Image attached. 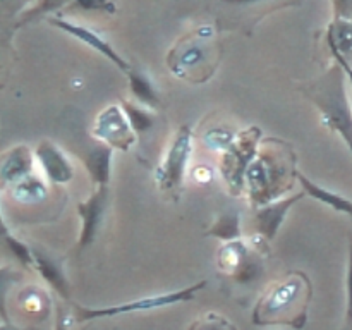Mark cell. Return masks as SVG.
Wrapping results in <instances>:
<instances>
[{
  "mask_svg": "<svg viewBox=\"0 0 352 330\" xmlns=\"http://www.w3.org/2000/svg\"><path fill=\"white\" fill-rule=\"evenodd\" d=\"M272 143L274 148H270V140L261 141L260 151L246 172L244 191L254 208L280 199L292 188V179L298 174L291 144L275 138H272Z\"/></svg>",
  "mask_w": 352,
  "mask_h": 330,
  "instance_id": "1",
  "label": "cell"
},
{
  "mask_svg": "<svg viewBox=\"0 0 352 330\" xmlns=\"http://www.w3.org/2000/svg\"><path fill=\"white\" fill-rule=\"evenodd\" d=\"M311 298L313 284L309 277L305 272L294 270L261 294L251 320L258 327L285 325L301 330L308 322Z\"/></svg>",
  "mask_w": 352,
  "mask_h": 330,
  "instance_id": "2",
  "label": "cell"
},
{
  "mask_svg": "<svg viewBox=\"0 0 352 330\" xmlns=\"http://www.w3.org/2000/svg\"><path fill=\"white\" fill-rule=\"evenodd\" d=\"M220 64V47L215 40V30L198 28L186 34L168 52L167 65L175 78L191 85L206 82Z\"/></svg>",
  "mask_w": 352,
  "mask_h": 330,
  "instance_id": "3",
  "label": "cell"
},
{
  "mask_svg": "<svg viewBox=\"0 0 352 330\" xmlns=\"http://www.w3.org/2000/svg\"><path fill=\"white\" fill-rule=\"evenodd\" d=\"M306 98L320 112V122L339 134L352 155V107L346 91V72L339 64L305 88Z\"/></svg>",
  "mask_w": 352,
  "mask_h": 330,
  "instance_id": "4",
  "label": "cell"
},
{
  "mask_svg": "<svg viewBox=\"0 0 352 330\" xmlns=\"http://www.w3.org/2000/svg\"><path fill=\"white\" fill-rule=\"evenodd\" d=\"M208 285V280H199L196 284L188 285L179 291L165 292V294L157 296H144V298L133 299V301L119 302V305L112 306H100V308H89V306L74 305V322L86 323L93 322V320L102 318H113V316L131 315V313H143V311H153V309L168 308V306L184 305V302L192 301L201 289Z\"/></svg>",
  "mask_w": 352,
  "mask_h": 330,
  "instance_id": "5",
  "label": "cell"
},
{
  "mask_svg": "<svg viewBox=\"0 0 352 330\" xmlns=\"http://www.w3.org/2000/svg\"><path fill=\"white\" fill-rule=\"evenodd\" d=\"M192 129L189 126L179 127L172 138L160 165L155 170V182L162 195L179 199L184 186L186 172L192 155Z\"/></svg>",
  "mask_w": 352,
  "mask_h": 330,
  "instance_id": "6",
  "label": "cell"
},
{
  "mask_svg": "<svg viewBox=\"0 0 352 330\" xmlns=\"http://www.w3.org/2000/svg\"><path fill=\"white\" fill-rule=\"evenodd\" d=\"M261 141L260 127L251 126L250 129L241 131L232 146L220 155V172L232 196H241L244 192L246 172L260 151Z\"/></svg>",
  "mask_w": 352,
  "mask_h": 330,
  "instance_id": "7",
  "label": "cell"
},
{
  "mask_svg": "<svg viewBox=\"0 0 352 330\" xmlns=\"http://www.w3.org/2000/svg\"><path fill=\"white\" fill-rule=\"evenodd\" d=\"M93 136L100 143H105L107 146L119 151H129L133 144L136 143V136L122 107L109 105L96 116L95 126H93Z\"/></svg>",
  "mask_w": 352,
  "mask_h": 330,
  "instance_id": "8",
  "label": "cell"
},
{
  "mask_svg": "<svg viewBox=\"0 0 352 330\" xmlns=\"http://www.w3.org/2000/svg\"><path fill=\"white\" fill-rule=\"evenodd\" d=\"M220 6L219 24L223 30H236L234 26L253 28L263 14L280 7H287L291 0H215Z\"/></svg>",
  "mask_w": 352,
  "mask_h": 330,
  "instance_id": "9",
  "label": "cell"
},
{
  "mask_svg": "<svg viewBox=\"0 0 352 330\" xmlns=\"http://www.w3.org/2000/svg\"><path fill=\"white\" fill-rule=\"evenodd\" d=\"M109 203V188H95L85 201L78 203L76 210H78L79 220H81V229H79L78 243H76V251L78 253H82L86 248H89L95 243L96 236L100 232V227L103 223V219H105Z\"/></svg>",
  "mask_w": 352,
  "mask_h": 330,
  "instance_id": "10",
  "label": "cell"
},
{
  "mask_svg": "<svg viewBox=\"0 0 352 330\" xmlns=\"http://www.w3.org/2000/svg\"><path fill=\"white\" fill-rule=\"evenodd\" d=\"M306 196L305 191L296 192V195L284 196V198L272 201L268 205L256 206L254 208V229H256L258 237L265 243H272L277 237L282 223L285 222V217L291 212L292 206L298 201H301Z\"/></svg>",
  "mask_w": 352,
  "mask_h": 330,
  "instance_id": "11",
  "label": "cell"
},
{
  "mask_svg": "<svg viewBox=\"0 0 352 330\" xmlns=\"http://www.w3.org/2000/svg\"><path fill=\"white\" fill-rule=\"evenodd\" d=\"M34 158L43 177L55 186H64L74 179V167L58 144L50 140H41L34 148Z\"/></svg>",
  "mask_w": 352,
  "mask_h": 330,
  "instance_id": "12",
  "label": "cell"
},
{
  "mask_svg": "<svg viewBox=\"0 0 352 330\" xmlns=\"http://www.w3.org/2000/svg\"><path fill=\"white\" fill-rule=\"evenodd\" d=\"M48 23H50L52 26L57 28V30H60V31H64V33L74 36L76 40L82 41V43H85L86 47L91 48V50L98 52L100 55H103L107 60L112 62L117 69H120V71L126 72V74L131 71L129 62L124 58V55H120L119 52H117L116 48L110 45V41H107L105 38H102L98 33H95V31L89 30V28L81 26V24H76V23H72V21L62 19V17H50V19H48Z\"/></svg>",
  "mask_w": 352,
  "mask_h": 330,
  "instance_id": "13",
  "label": "cell"
},
{
  "mask_svg": "<svg viewBox=\"0 0 352 330\" xmlns=\"http://www.w3.org/2000/svg\"><path fill=\"white\" fill-rule=\"evenodd\" d=\"M33 270L60 296L62 299H71V284L64 272V263L45 248H33Z\"/></svg>",
  "mask_w": 352,
  "mask_h": 330,
  "instance_id": "14",
  "label": "cell"
},
{
  "mask_svg": "<svg viewBox=\"0 0 352 330\" xmlns=\"http://www.w3.org/2000/svg\"><path fill=\"white\" fill-rule=\"evenodd\" d=\"M34 153L26 144H16L2 153L0 158V179L3 186H12L33 174Z\"/></svg>",
  "mask_w": 352,
  "mask_h": 330,
  "instance_id": "15",
  "label": "cell"
},
{
  "mask_svg": "<svg viewBox=\"0 0 352 330\" xmlns=\"http://www.w3.org/2000/svg\"><path fill=\"white\" fill-rule=\"evenodd\" d=\"M112 160L113 148L100 141H96V144H93L85 153L82 162L95 188H109L110 177H112Z\"/></svg>",
  "mask_w": 352,
  "mask_h": 330,
  "instance_id": "16",
  "label": "cell"
},
{
  "mask_svg": "<svg viewBox=\"0 0 352 330\" xmlns=\"http://www.w3.org/2000/svg\"><path fill=\"white\" fill-rule=\"evenodd\" d=\"M296 179H298L299 184L302 186V191L306 192V196L323 203V205L336 210V212L352 217V199L346 198V196L339 195V192L336 191H330V189L323 188V186L316 184L315 181H311V179H309L308 175L302 174L301 170H298Z\"/></svg>",
  "mask_w": 352,
  "mask_h": 330,
  "instance_id": "17",
  "label": "cell"
},
{
  "mask_svg": "<svg viewBox=\"0 0 352 330\" xmlns=\"http://www.w3.org/2000/svg\"><path fill=\"white\" fill-rule=\"evenodd\" d=\"M48 195L47 182L36 174H31L24 177L23 181L10 186V196L19 205H36L41 203Z\"/></svg>",
  "mask_w": 352,
  "mask_h": 330,
  "instance_id": "18",
  "label": "cell"
},
{
  "mask_svg": "<svg viewBox=\"0 0 352 330\" xmlns=\"http://www.w3.org/2000/svg\"><path fill=\"white\" fill-rule=\"evenodd\" d=\"M127 81H129V91L131 95L136 98L138 103L148 107V109H157L162 103L160 95H158L157 88H155L153 81L148 78V74H144L140 69H133L127 72Z\"/></svg>",
  "mask_w": 352,
  "mask_h": 330,
  "instance_id": "19",
  "label": "cell"
},
{
  "mask_svg": "<svg viewBox=\"0 0 352 330\" xmlns=\"http://www.w3.org/2000/svg\"><path fill=\"white\" fill-rule=\"evenodd\" d=\"M16 301L21 311L26 316H38V318L45 320L50 315L52 299L50 296L47 294V291H43V289L34 287V285L23 289V291L16 296Z\"/></svg>",
  "mask_w": 352,
  "mask_h": 330,
  "instance_id": "20",
  "label": "cell"
},
{
  "mask_svg": "<svg viewBox=\"0 0 352 330\" xmlns=\"http://www.w3.org/2000/svg\"><path fill=\"white\" fill-rule=\"evenodd\" d=\"M253 258L246 244L243 241H232V243L223 244L222 250L219 251V265L226 274L237 275Z\"/></svg>",
  "mask_w": 352,
  "mask_h": 330,
  "instance_id": "21",
  "label": "cell"
},
{
  "mask_svg": "<svg viewBox=\"0 0 352 330\" xmlns=\"http://www.w3.org/2000/svg\"><path fill=\"white\" fill-rule=\"evenodd\" d=\"M206 237H217L223 243H232L243 237L241 229V215L239 212H226L213 222L210 229H206Z\"/></svg>",
  "mask_w": 352,
  "mask_h": 330,
  "instance_id": "22",
  "label": "cell"
},
{
  "mask_svg": "<svg viewBox=\"0 0 352 330\" xmlns=\"http://www.w3.org/2000/svg\"><path fill=\"white\" fill-rule=\"evenodd\" d=\"M120 107H122L131 127H133V131L138 134V136H140V134L148 133V131L153 127L155 113L151 112V109H148V107L141 105V103L138 102H131V100H122V98H120Z\"/></svg>",
  "mask_w": 352,
  "mask_h": 330,
  "instance_id": "23",
  "label": "cell"
},
{
  "mask_svg": "<svg viewBox=\"0 0 352 330\" xmlns=\"http://www.w3.org/2000/svg\"><path fill=\"white\" fill-rule=\"evenodd\" d=\"M69 3H71V0H36L33 7H30V9L24 10V12L21 14V17L16 21V24H14V30H19L21 26L38 19V17L58 12V10L64 9L65 6L69 7Z\"/></svg>",
  "mask_w": 352,
  "mask_h": 330,
  "instance_id": "24",
  "label": "cell"
},
{
  "mask_svg": "<svg viewBox=\"0 0 352 330\" xmlns=\"http://www.w3.org/2000/svg\"><path fill=\"white\" fill-rule=\"evenodd\" d=\"M2 241H3V246L7 248V251H9V253H12L21 265H24V267H28L33 270V261H34L33 248L28 246V244L23 243L21 239H17L14 234H10L9 229H7L6 222H3Z\"/></svg>",
  "mask_w": 352,
  "mask_h": 330,
  "instance_id": "25",
  "label": "cell"
},
{
  "mask_svg": "<svg viewBox=\"0 0 352 330\" xmlns=\"http://www.w3.org/2000/svg\"><path fill=\"white\" fill-rule=\"evenodd\" d=\"M237 134L239 133L229 129V127H223V126L222 127H212V129L205 134L203 141H205V144L210 148V150L219 151V153L222 155L223 151H227L230 146H232V143L236 141Z\"/></svg>",
  "mask_w": 352,
  "mask_h": 330,
  "instance_id": "26",
  "label": "cell"
},
{
  "mask_svg": "<svg viewBox=\"0 0 352 330\" xmlns=\"http://www.w3.org/2000/svg\"><path fill=\"white\" fill-rule=\"evenodd\" d=\"M67 10H71V12L116 14L117 6L113 0H71Z\"/></svg>",
  "mask_w": 352,
  "mask_h": 330,
  "instance_id": "27",
  "label": "cell"
},
{
  "mask_svg": "<svg viewBox=\"0 0 352 330\" xmlns=\"http://www.w3.org/2000/svg\"><path fill=\"white\" fill-rule=\"evenodd\" d=\"M189 330H237L234 323H230L226 316L217 313H206L192 322Z\"/></svg>",
  "mask_w": 352,
  "mask_h": 330,
  "instance_id": "28",
  "label": "cell"
},
{
  "mask_svg": "<svg viewBox=\"0 0 352 330\" xmlns=\"http://www.w3.org/2000/svg\"><path fill=\"white\" fill-rule=\"evenodd\" d=\"M346 302V327L347 330H352V243H349V254H347Z\"/></svg>",
  "mask_w": 352,
  "mask_h": 330,
  "instance_id": "29",
  "label": "cell"
},
{
  "mask_svg": "<svg viewBox=\"0 0 352 330\" xmlns=\"http://www.w3.org/2000/svg\"><path fill=\"white\" fill-rule=\"evenodd\" d=\"M329 43H330V50H332V54H333V58H336L337 64H339L340 67L344 69V72H346L347 81H349V85H351V88H352V65L349 64V62L346 60V57H344V54L339 50V48L336 47V45H333L332 40H329Z\"/></svg>",
  "mask_w": 352,
  "mask_h": 330,
  "instance_id": "30",
  "label": "cell"
},
{
  "mask_svg": "<svg viewBox=\"0 0 352 330\" xmlns=\"http://www.w3.org/2000/svg\"><path fill=\"white\" fill-rule=\"evenodd\" d=\"M69 325H71V316L69 313L62 308L60 305L57 306V320H55L54 330H69Z\"/></svg>",
  "mask_w": 352,
  "mask_h": 330,
  "instance_id": "31",
  "label": "cell"
},
{
  "mask_svg": "<svg viewBox=\"0 0 352 330\" xmlns=\"http://www.w3.org/2000/svg\"><path fill=\"white\" fill-rule=\"evenodd\" d=\"M0 330H34V329H19V327H16L14 323H9L7 320H3L2 329H0Z\"/></svg>",
  "mask_w": 352,
  "mask_h": 330,
  "instance_id": "32",
  "label": "cell"
},
{
  "mask_svg": "<svg viewBox=\"0 0 352 330\" xmlns=\"http://www.w3.org/2000/svg\"><path fill=\"white\" fill-rule=\"evenodd\" d=\"M10 2H14V0H2L3 6H7V3H10Z\"/></svg>",
  "mask_w": 352,
  "mask_h": 330,
  "instance_id": "33",
  "label": "cell"
}]
</instances>
